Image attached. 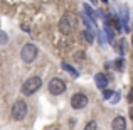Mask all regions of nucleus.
<instances>
[{"mask_svg": "<svg viewBox=\"0 0 133 130\" xmlns=\"http://www.w3.org/2000/svg\"><path fill=\"white\" fill-rule=\"evenodd\" d=\"M130 117H131V118H133V107H131V108H130Z\"/></svg>", "mask_w": 133, "mask_h": 130, "instance_id": "obj_18", "label": "nucleus"}, {"mask_svg": "<svg viewBox=\"0 0 133 130\" xmlns=\"http://www.w3.org/2000/svg\"><path fill=\"white\" fill-rule=\"evenodd\" d=\"M111 128L113 130H127V118L123 115H116L111 122Z\"/></svg>", "mask_w": 133, "mask_h": 130, "instance_id": "obj_7", "label": "nucleus"}, {"mask_svg": "<svg viewBox=\"0 0 133 130\" xmlns=\"http://www.w3.org/2000/svg\"><path fill=\"white\" fill-rule=\"evenodd\" d=\"M115 68H116L118 71H123V68H125V61H123V59H116V61H115Z\"/></svg>", "mask_w": 133, "mask_h": 130, "instance_id": "obj_12", "label": "nucleus"}, {"mask_svg": "<svg viewBox=\"0 0 133 130\" xmlns=\"http://www.w3.org/2000/svg\"><path fill=\"white\" fill-rule=\"evenodd\" d=\"M84 130H98V123H96L94 120H91V122H88V123H86Z\"/></svg>", "mask_w": 133, "mask_h": 130, "instance_id": "obj_11", "label": "nucleus"}, {"mask_svg": "<svg viewBox=\"0 0 133 130\" xmlns=\"http://www.w3.org/2000/svg\"><path fill=\"white\" fill-rule=\"evenodd\" d=\"M103 2H104V3H106V2H108V0H103Z\"/></svg>", "mask_w": 133, "mask_h": 130, "instance_id": "obj_19", "label": "nucleus"}, {"mask_svg": "<svg viewBox=\"0 0 133 130\" xmlns=\"http://www.w3.org/2000/svg\"><path fill=\"white\" fill-rule=\"evenodd\" d=\"M94 81H96V86L101 88V90H104L108 85V76L104 75V73H98L96 76H94Z\"/></svg>", "mask_w": 133, "mask_h": 130, "instance_id": "obj_9", "label": "nucleus"}, {"mask_svg": "<svg viewBox=\"0 0 133 130\" xmlns=\"http://www.w3.org/2000/svg\"><path fill=\"white\" fill-rule=\"evenodd\" d=\"M7 42H9V36H7V32L0 30V46H5Z\"/></svg>", "mask_w": 133, "mask_h": 130, "instance_id": "obj_10", "label": "nucleus"}, {"mask_svg": "<svg viewBox=\"0 0 133 130\" xmlns=\"http://www.w3.org/2000/svg\"><path fill=\"white\" fill-rule=\"evenodd\" d=\"M56 130H59V128H56Z\"/></svg>", "mask_w": 133, "mask_h": 130, "instance_id": "obj_22", "label": "nucleus"}, {"mask_svg": "<svg viewBox=\"0 0 133 130\" xmlns=\"http://www.w3.org/2000/svg\"><path fill=\"white\" fill-rule=\"evenodd\" d=\"M74 26H76V19L72 14H64L61 17V20H59V30L64 36H69L74 30Z\"/></svg>", "mask_w": 133, "mask_h": 130, "instance_id": "obj_3", "label": "nucleus"}, {"mask_svg": "<svg viewBox=\"0 0 133 130\" xmlns=\"http://www.w3.org/2000/svg\"><path fill=\"white\" fill-rule=\"evenodd\" d=\"M91 2H96V0H91Z\"/></svg>", "mask_w": 133, "mask_h": 130, "instance_id": "obj_21", "label": "nucleus"}, {"mask_svg": "<svg viewBox=\"0 0 133 130\" xmlns=\"http://www.w3.org/2000/svg\"><path fill=\"white\" fill-rule=\"evenodd\" d=\"M131 44H133V37H131Z\"/></svg>", "mask_w": 133, "mask_h": 130, "instance_id": "obj_20", "label": "nucleus"}, {"mask_svg": "<svg viewBox=\"0 0 133 130\" xmlns=\"http://www.w3.org/2000/svg\"><path fill=\"white\" fill-rule=\"evenodd\" d=\"M128 101L133 105V86H131V90H130V93H128Z\"/></svg>", "mask_w": 133, "mask_h": 130, "instance_id": "obj_17", "label": "nucleus"}, {"mask_svg": "<svg viewBox=\"0 0 133 130\" xmlns=\"http://www.w3.org/2000/svg\"><path fill=\"white\" fill-rule=\"evenodd\" d=\"M39 56V49H37V46L36 44H32V42H27V44H24V47H22V51H20V58H22V61L24 63H32V61H36V58Z\"/></svg>", "mask_w": 133, "mask_h": 130, "instance_id": "obj_4", "label": "nucleus"}, {"mask_svg": "<svg viewBox=\"0 0 133 130\" xmlns=\"http://www.w3.org/2000/svg\"><path fill=\"white\" fill-rule=\"evenodd\" d=\"M103 93H104V95H103V96H104V98H106V100H108V98H111V95H113V93H115V91H111V90H104V91H103Z\"/></svg>", "mask_w": 133, "mask_h": 130, "instance_id": "obj_16", "label": "nucleus"}, {"mask_svg": "<svg viewBox=\"0 0 133 130\" xmlns=\"http://www.w3.org/2000/svg\"><path fill=\"white\" fill-rule=\"evenodd\" d=\"M62 66H64V69H66V71H68V73H71V75H72V76H78V73H76V71H74V69H72V68H71V66H68V64H62Z\"/></svg>", "mask_w": 133, "mask_h": 130, "instance_id": "obj_14", "label": "nucleus"}, {"mask_svg": "<svg viewBox=\"0 0 133 130\" xmlns=\"http://www.w3.org/2000/svg\"><path fill=\"white\" fill-rule=\"evenodd\" d=\"M27 115V103L20 98V100H15L12 105V108H10V117L14 118L15 122H20L24 120Z\"/></svg>", "mask_w": 133, "mask_h": 130, "instance_id": "obj_2", "label": "nucleus"}, {"mask_svg": "<svg viewBox=\"0 0 133 130\" xmlns=\"http://www.w3.org/2000/svg\"><path fill=\"white\" fill-rule=\"evenodd\" d=\"M89 103L88 96H86V93H81V91H78V93H74L71 96V107L74 108V110H83V108H86Z\"/></svg>", "mask_w": 133, "mask_h": 130, "instance_id": "obj_5", "label": "nucleus"}, {"mask_svg": "<svg viewBox=\"0 0 133 130\" xmlns=\"http://www.w3.org/2000/svg\"><path fill=\"white\" fill-rule=\"evenodd\" d=\"M83 36H84V39H86V42H93V36H91V32L89 30H84V32H83Z\"/></svg>", "mask_w": 133, "mask_h": 130, "instance_id": "obj_13", "label": "nucleus"}, {"mask_svg": "<svg viewBox=\"0 0 133 130\" xmlns=\"http://www.w3.org/2000/svg\"><path fill=\"white\" fill-rule=\"evenodd\" d=\"M84 10H86V14H88L91 19H93V20H96V19H94V15H93V10L89 9V5H84Z\"/></svg>", "mask_w": 133, "mask_h": 130, "instance_id": "obj_15", "label": "nucleus"}, {"mask_svg": "<svg viewBox=\"0 0 133 130\" xmlns=\"http://www.w3.org/2000/svg\"><path fill=\"white\" fill-rule=\"evenodd\" d=\"M49 93L51 95H54V96H57V95H62L66 91V83H64V79H61V78H52L51 81H49Z\"/></svg>", "mask_w": 133, "mask_h": 130, "instance_id": "obj_6", "label": "nucleus"}, {"mask_svg": "<svg viewBox=\"0 0 133 130\" xmlns=\"http://www.w3.org/2000/svg\"><path fill=\"white\" fill-rule=\"evenodd\" d=\"M113 49H115V52H116V54L123 56L125 52H127V44H125V39H116V41H113Z\"/></svg>", "mask_w": 133, "mask_h": 130, "instance_id": "obj_8", "label": "nucleus"}, {"mask_svg": "<svg viewBox=\"0 0 133 130\" xmlns=\"http://www.w3.org/2000/svg\"><path fill=\"white\" fill-rule=\"evenodd\" d=\"M41 86H42V78H41V76H30L29 79H25V81L22 83L20 91H22V95H25V96H30V95H34Z\"/></svg>", "mask_w": 133, "mask_h": 130, "instance_id": "obj_1", "label": "nucleus"}]
</instances>
